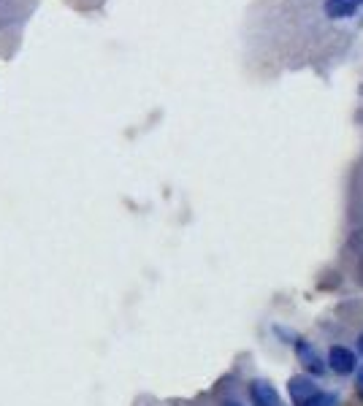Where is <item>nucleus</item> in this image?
I'll return each instance as SVG.
<instances>
[{
	"label": "nucleus",
	"mask_w": 363,
	"mask_h": 406,
	"mask_svg": "<svg viewBox=\"0 0 363 406\" xmlns=\"http://www.w3.org/2000/svg\"><path fill=\"white\" fill-rule=\"evenodd\" d=\"M250 401H252V406H282L279 404V393L263 379H255L250 385Z\"/></svg>",
	"instance_id": "f257e3e1"
},
{
	"label": "nucleus",
	"mask_w": 363,
	"mask_h": 406,
	"mask_svg": "<svg viewBox=\"0 0 363 406\" xmlns=\"http://www.w3.org/2000/svg\"><path fill=\"white\" fill-rule=\"evenodd\" d=\"M328 366H331L336 374L347 376L355 371V355L345 349V346H331V352H328Z\"/></svg>",
	"instance_id": "f03ea898"
},
{
	"label": "nucleus",
	"mask_w": 363,
	"mask_h": 406,
	"mask_svg": "<svg viewBox=\"0 0 363 406\" xmlns=\"http://www.w3.org/2000/svg\"><path fill=\"white\" fill-rule=\"evenodd\" d=\"M288 390H290L293 404L301 406L303 401H309V398L318 393V388L312 385V379H309V376H293V379L288 382Z\"/></svg>",
	"instance_id": "7ed1b4c3"
},
{
	"label": "nucleus",
	"mask_w": 363,
	"mask_h": 406,
	"mask_svg": "<svg viewBox=\"0 0 363 406\" xmlns=\"http://www.w3.org/2000/svg\"><path fill=\"white\" fill-rule=\"evenodd\" d=\"M296 352H298V361H301V366L306 371H312V374H323V371H325V366H323V361L318 358V352L306 344V342L298 339V342H296Z\"/></svg>",
	"instance_id": "20e7f679"
},
{
	"label": "nucleus",
	"mask_w": 363,
	"mask_h": 406,
	"mask_svg": "<svg viewBox=\"0 0 363 406\" xmlns=\"http://www.w3.org/2000/svg\"><path fill=\"white\" fill-rule=\"evenodd\" d=\"M363 6V0H325V14L331 19H347Z\"/></svg>",
	"instance_id": "39448f33"
},
{
	"label": "nucleus",
	"mask_w": 363,
	"mask_h": 406,
	"mask_svg": "<svg viewBox=\"0 0 363 406\" xmlns=\"http://www.w3.org/2000/svg\"><path fill=\"white\" fill-rule=\"evenodd\" d=\"M301 406H336V395H331V393H315L309 401H303Z\"/></svg>",
	"instance_id": "423d86ee"
},
{
	"label": "nucleus",
	"mask_w": 363,
	"mask_h": 406,
	"mask_svg": "<svg viewBox=\"0 0 363 406\" xmlns=\"http://www.w3.org/2000/svg\"><path fill=\"white\" fill-rule=\"evenodd\" d=\"M358 393H361V398H363V368L358 371Z\"/></svg>",
	"instance_id": "0eeeda50"
},
{
	"label": "nucleus",
	"mask_w": 363,
	"mask_h": 406,
	"mask_svg": "<svg viewBox=\"0 0 363 406\" xmlns=\"http://www.w3.org/2000/svg\"><path fill=\"white\" fill-rule=\"evenodd\" d=\"M358 352L363 355V333H361V339H358Z\"/></svg>",
	"instance_id": "6e6552de"
},
{
	"label": "nucleus",
	"mask_w": 363,
	"mask_h": 406,
	"mask_svg": "<svg viewBox=\"0 0 363 406\" xmlns=\"http://www.w3.org/2000/svg\"><path fill=\"white\" fill-rule=\"evenodd\" d=\"M223 406H239V404H236V401H228V404H223Z\"/></svg>",
	"instance_id": "1a4fd4ad"
}]
</instances>
